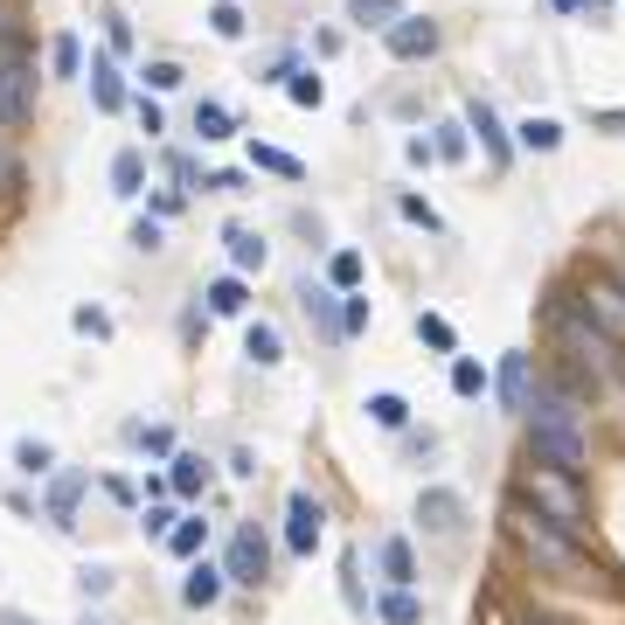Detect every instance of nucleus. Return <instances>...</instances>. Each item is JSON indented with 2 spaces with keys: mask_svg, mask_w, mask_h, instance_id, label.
Instances as JSON below:
<instances>
[{
  "mask_svg": "<svg viewBox=\"0 0 625 625\" xmlns=\"http://www.w3.org/2000/svg\"><path fill=\"white\" fill-rule=\"evenodd\" d=\"M167 486L181 493V501H202V486H208V459H202V452H174Z\"/></svg>",
  "mask_w": 625,
  "mask_h": 625,
  "instance_id": "18",
  "label": "nucleus"
},
{
  "mask_svg": "<svg viewBox=\"0 0 625 625\" xmlns=\"http://www.w3.org/2000/svg\"><path fill=\"white\" fill-rule=\"evenodd\" d=\"M133 244H140V250H161V223L140 216V223H133Z\"/></svg>",
  "mask_w": 625,
  "mask_h": 625,
  "instance_id": "45",
  "label": "nucleus"
},
{
  "mask_svg": "<svg viewBox=\"0 0 625 625\" xmlns=\"http://www.w3.org/2000/svg\"><path fill=\"white\" fill-rule=\"evenodd\" d=\"M112 188L119 195H140L146 188V153H133V146L119 153V161H112Z\"/></svg>",
  "mask_w": 625,
  "mask_h": 625,
  "instance_id": "25",
  "label": "nucleus"
},
{
  "mask_svg": "<svg viewBox=\"0 0 625 625\" xmlns=\"http://www.w3.org/2000/svg\"><path fill=\"white\" fill-rule=\"evenodd\" d=\"M334 299H341V293H327V285H306V312L320 320L327 341H341V306H334Z\"/></svg>",
  "mask_w": 625,
  "mask_h": 625,
  "instance_id": "23",
  "label": "nucleus"
},
{
  "mask_svg": "<svg viewBox=\"0 0 625 625\" xmlns=\"http://www.w3.org/2000/svg\"><path fill=\"white\" fill-rule=\"evenodd\" d=\"M49 459H57V452H49L42 438H21V445H14V465H21V473H49Z\"/></svg>",
  "mask_w": 625,
  "mask_h": 625,
  "instance_id": "36",
  "label": "nucleus"
},
{
  "mask_svg": "<svg viewBox=\"0 0 625 625\" xmlns=\"http://www.w3.org/2000/svg\"><path fill=\"white\" fill-rule=\"evenodd\" d=\"M376 618H382V625H424V605L410 597V584H389L382 605H376Z\"/></svg>",
  "mask_w": 625,
  "mask_h": 625,
  "instance_id": "20",
  "label": "nucleus"
},
{
  "mask_svg": "<svg viewBox=\"0 0 625 625\" xmlns=\"http://www.w3.org/2000/svg\"><path fill=\"white\" fill-rule=\"evenodd\" d=\"M521 501H535L542 514L556 521V529L570 535H584L591 529V508H584V493H577V473H563V465H529V480H521Z\"/></svg>",
  "mask_w": 625,
  "mask_h": 625,
  "instance_id": "3",
  "label": "nucleus"
},
{
  "mask_svg": "<svg viewBox=\"0 0 625 625\" xmlns=\"http://www.w3.org/2000/svg\"><path fill=\"white\" fill-rule=\"evenodd\" d=\"M556 334H563V348L577 355V361H584V369H591L597 382H618V376H625V361H618L625 348L612 341L605 327H591V320H584V306H577V312L563 306V312H556Z\"/></svg>",
  "mask_w": 625,
  "mask_h": 625,
  "instance_id": "4",
  "label": "nucleus"
},
{
  "mask_svg": "<svg viewBox=\"0 0 625 625\" xmlns=\"http://www.w3.org/2000/svg\"><path fill=\"white\" fill-rule=\"evenodd\" d=\"M250 167L285 174V181H306V161H293V153H278V146H250Z\"/></svg>",
  "mask_w": 625,
  "mask_h": 625,
  "instance_id": "31",
  "label": "nucleus"
},
{
  "mask_svg": "<svg viewBox=\"0 0 625 625\" xmlns=\"http://www.w3.org/2000/svg\"><path fill=\"white\" fill-rule=\"evenodd\" d=\"M84 486H91V473H63L57 486H49V521H57V529H76V501H84Z\"/></svg>",
  "mask_w": 625,
  "mask_h": 625,
  "instance_id": "17",
  "label": "nucleus"
},
{
  "mask_svg": "<svg viewBox=\"0 0 625 625\" xmlns=\"http://www.w3.org/2000/svg\"><path fill=\"white\" fill-rule=\"evenodd\" d=\"M376 563H382V577H389V584H417V556H410V542H403V535H389L382 550H376Z\"/></svg>",
  "mask_w": 625,
  "mask_h": 625,
  "instance_id": "21",
  "label": "nucleus"
},
{
  "mask_svg": "<svg viewBox=\"0 0 625 625\" xmlns=\"http://www.w3.org/2000/svg\"><path fill=\"white\" fill-rule=\"evenodd\" d=\"M208 29H216L223 42H237L244 35V8H237V0H216V8H208Z\"/></svg>",
  "mask_w": 625,
  "mask_h": 625,
  "instance_id": "35",
  "label": "nucleus"
},
{
  "mask_svg": "<svg viewBox=\"0 0 625 625\" xmlns=\"http://www.w3.org/2000/svg\"><path fill=\"white\" fill-rule=\"evenodd\" d=\"M49 70H57V76H76V70H84V49H76V35H57V42H49Z\"/></svg>",
  "mask_w": 625,
  "mask_h": 625,
  "instance_id": "34",
  "label": "nucleus"
},
{
  "mask_svg": "<svg viewBox=\"0 0 625 625\" xmlns=\"http://www.w3.org/2000/svg\"><path fill=\"white\" fill-rule=\"evenodd\" d=\"M361 271H369V265H361V250H334L327 285H334V293H355V285H361Z\"/></svg>",
  "mask_w": 625,
  "mask_h": 625,
  "instance_id": "29",
  "label": "nucleus"
},
{
  "mask_svg": "<svg viewBox=\"0 0 625 625\" xmlns=\"http://www.w3.org/2000/svg\"><path fill=\"white\" fill-rule=\"evenodd\" d=\"M417 341H431L438 355H452L459 334H452V320H438V312H417Z\"/></svg>",
  "mask_w": 625,
  "mask_h": 625,
  "instance_id": "33",
  "label": "nucleus"
},
{
  "mask_svg": "<svg viewBox=\"0 0 625 625\" xmlns=\"http://www.w3.org/2000/svg\"><path fill=\"white\" fill-rule=\"evenodd\" d=\"M521 146H529V153H556L563 146V125L556 119H521Z\"/></svg>",
  "mask_w": 625,
  "mask_h": 625,
  "instance_id": "28",
  "label": "nucleus"
},
{
  "mask_svg": "<svg viewBox=\"0 0 625 625\" xmlns=\"http://www.w3.org/2000/svg\"><path fill=\"white\" fill-rule=\"evenodd\" d=\"M285 98H293L299 112H320V104H327V84H320L312 70H285Z\"/></svg>",
  "mask_w": 625,
  "mask_h": 625,
  "instance_id": "24",
  "label": "nucleus"
},
{
  "mask_svg": "<svg viewBox=\"0 0 625 625\" xmlns=\"http://www.w3.org/2000/svg\"><path fill=\"white\" fill-rule=\"evenodd\" d=\"M76 625H112V618H76Z\"/></svg>",
  "mask_w": 625,
  "mask_h": 625,
  "instance_id": "49",
  "label": "nucleus"
},
{
  "mask_svg": "<svg viewBox=\"0 0 625 625\" xmlns=\"http://www.w3.org/2000/svg\"><path fill=\"white\" fill-rule=\"evenodd\" d=\"M521 417H529V452H535L542 465H563V473H584V465H591V438H584L577 397L550 389V397H535Z\"/></svg>",
  "mask_w": 625,
  "mask_h": 625,
  "instance_id": "1",
  "label": "nucleus"
},
{
  "mask_svg": "<svg viewBox=\"0 0 625 625\" xmlns=\"http://www.w3.org/2000/svg\"><path fill=\"white\" fill-rule=\"evenodd\" d=\"M104 35H112V49L133 42V29H125V14H104Z\"/></svg>",
  "mask_w": 625,
  "mask_h": 625,
  "instance_id": "46",
  "label": "nucleus"
},
{
  "mask_svg": "<svg viewBox=\"0 0 625 625\" xmlns=\"http://www.w3.org/2000/svg\"><path fill=\"white\" fill-rule=\"evenodd\" d=\"M508 535L521 542V556H529V563H542V570H556V577H584V570H591V556H584V535L556 529V521L542 514L535 501H514V508H508Z\"/></svg>",
  "mask_w": 625,
  "mask_h": 625,
  "instance_id": "2",
  "label": "nucleus"
},
{
  "mask_svg": "<svg viewBox=\"0 0 625 625\" xmlns=\"http://www.w3.org/2000/svg\"><path fill=\"white\" fill-rule=\"evenodd\" d=\"M8 35H14V14H8V8H0V42H8Z\"/></svg>",
  "mask_w": 625,
  "mask_h": 625,
  "instance_id": "48",
  "label": "nucleus"
},
{
  "mask_svg": "<svg viewBox=\"0 0 625 625\" xmlns=\"http://www.w3.org/2000/svg\"><path fill=\"white\" fill-rule=\"evenodd\" d=\"M265 570H271V550H265V535H257V521H244V529L229 535L223 577H229V584H244V591H257V584H265Z\"/></svg>",
  "mask_w": 625,
  "mask_h": 625,
  "instance_id": "5",
  "label": "nucleus"
},
{
  "mask_svg": "<svg viewBox=\"0 0 625 625\" xmlns=\"http://www.w3.org/2000/svg\"><path fill=\"white\" fill-rule=\"evenodd\" d=\"M202 535H208V521L188 514V521H174V529H167V550L174 556H202Z\"/></svg>",
  "mask_w": 625,
  "mask_h": 625,
  "instance_id": "32",
  "label": "nucleus"
},
{
  "mask_svg": "<svg viewBox=\"0 0 625 625\" xmlns=\"http://www.w3.org/2000/svg\"><path fill=\"white\" fill-rule=\"evenodd\" d=\"M431 153H438V161H465V125H438Z\"/></svg>",
  "mask_w": 625,
  "mask_h": 625,
  "instance_id": "37",
  "label": "nucleus"
},
{
  "mask_svg": "<svg viewBox=\"0 0 625 625\" xmlns=\"http://www.w3.org/2000/svg\"><path fill=\"white\" fill-rule=\"evenodd\" d=\"M140 76H146V91H174L181 84V63H146Z\"/></svg>",
  "mask_w": 625,
  "mask_h": 625,
  "instance_id": "40",
  "label": "nucleus"
},
{
  "mask_svg": "<svg viewBox=\"0 0 625 625\" xmlns=\"http://www.w3.org/2000/svg\"><path fill=\"white\" fill-rule=\"evenodd\" d=\"M397 14H403V0H348V21H361V29H389Z\"/></svg>",
  "mask_w": 625,
  "mask_h": 625,
  "instance_id": "27",
  "label": "nucleus"
},
{
  "mask_svg": "<svg viewBox=\"0 0 625 625\" xmlns=\"http://www.w3.org/2000/svg\"><path fill=\"white\" fill-rule=\"evenodd\" d=\"M29 119H35V70L0 63V125H29Z\"/></svg>",
  "mask_w": 625,
  "mask_h": 625,
  "instance_id": "9",
  "label": "nucleus"
},
{
  "mask_svg": "<svg viewBox=\"0 0 625 625\" xmlns=\"http://www.w3.org/2000/svg\"><path fill=\"white\" fill-rule=\"evenodd\" d=\"M320 535H327V508L312 501V493H293V501H285V550L312 556V550H320Z\"/></svg>",
  "mask_w": 625,
  "mask_h": 625,
  "instance_id": "6",
  "label": "nucleus"
},
{
  "mask_svg": "<svg viewBox=\"0 0 625 625\" xmlns=\"http://www.w3.org/2000/svg\"><path fill=\"white\" fill-rule=\"evenodd\" d=\"M21 181V167H14V146H8V133H0V195H8Z\"/></svg>",
  "mask_w": 625,
  "mask_h": 625,
  "instance_id": "44",
  "label": "nucleus"
},
{
  "mask_svg": "<svg viewBox=\"0 0 625 625\" xmlns=\"http://www.w3.org/2000/svg\"><path fill=\"white\" fill-rule=\"evenodd\" d=\"M452 389H459V397H486V389H493V376L480 369L473 355H459V361H452Z\"/></svg>",
  "mask_w": 625,
  "mask_h": 625,
  "instance_id": "30",
  "label": "nucleus"
},
{
  "mask_svg": "<svg viewBox=\"0 0 625 625\" xmlns=\"http://www.w3.org/2000/svg\"><path fill=\"white\" fill-rule=\"evenodd\" d=\"M397 208H403V223H424V229H438V208H431L424 195H403Z\"/></svg>",
  "mask_w": 625,
  "mask_h": 625,
  "instance_id": "41",
  "label": "nucleus"
},
{
  "mask_svg": "<svg viewBox=\"0 0 625 625\" xmlns=\"http://www.w3.org/2000/svg\"><path fill=\"white\" fill-rule=\"evenodd\" d=\"M244 355L257 361V369H278V361H285L278 327H271V320H250V327H244Z\"/></svg>",
  "mask_w": 625,
  "mask_h": 625,
  "instance_id": "19",
  "label": "nucleus"
},
{
  "mask_svg": "<svg viewBox=\"0 0 625 625\" xmlns=\"http://www.w3.org/2000/svg\"><path fill=\"white\" fill-rule=\"evenodd\" d=\"M174 521H181L174 508H146V521H140V529H146V535H161V542H167V529H174Z\"/></svg>",
  "mask_w": 625,
  "mask_h": 625,
  "instance_id": "43",
  "label": "nucleus"
},
{
  "mask_svg": "<svg viewBox=\"0 0 625 625\" xmlns=\"http://www.w3.org/2000/svg\"><path fill=\"white\" fill-rule=\"evenodd\" d=\"M417 521H424V535L459 542V529H465V501H459L452 486H424V493H417Z\"/></svg>",
  "mask_w": 625,
  "mask_h": 625,
  "instance_id": "8",
  "label": "nucleus"
},
{
  "mask_svg": "<svg viewBox=\"0 0 625 625\" xmlns=\"http://www.w3.org/2000/svg\"><path fill=\"white\" fill-rule=\"evenodd\" d=\"M577 306H584V320H591V327H605V334H612V341L625 348V293H618V285H612V278H591Z\"/></svg>",
  "mask_w": 625,
  "mask_h": 625,
  "instance_id": "10",
  "label": "nucleus"
},
{
  "mask_svg": "<svg viewBox=\"0 0 625 625\" xmlns=\"http://www.w3.org/2000/svg\"><path fill=\"white\" fill-rule=\"evenodd\" d=\"M465 133H480V146H486V161L493 167H508V133H501V119H493V104H473V112H465Z\"/></svg>",
  "mask_w": 625,
  "mask_h": 625,
  "instance_id": "14",
  "label": "nucleus"
},
{
  "mask_svg": "<svg viewBox=\"0 0 625 625\" xmlns=\"http://www.w3.org/2000/svg\"><path fill=\"white\" fill-rule=\"evenodd\" d=\"M223 244H229V265H237L244 278H250V271H265V257H271L265 237H257L250 223H229V229H223Z\"/></svg>",
  "mask_w": 625,
  "mask_h": 625,
  "instance_id": "12",
  "label": "nucleus"
},
{
  "mask_svg": "<svg viewBox=\"0 0 625 625\" xmlns=\"http://www.w3.org/2000/svg\"><path fill=\"white\" fill-rule=\"evenodd\" d=\"M361 327H369V299H341V341H348V334H361Z\"/></svg>",
  "mask_w": 625,
  "mask_h": 625,
  "instance_id": "39",
  "label": "nucleus"
},
{
  "mask_svg": "<svg viewBox=\"0 0 625 625\" xmlns=\"http://www.w3.org/2000/svg\"><path fill=\"white\" fill-rule=\"evenodd\" d=\"M195 133H202V146H216V140H229V133H237V119H229V104H216V98H202V104H195Z\"/></svg>",
  "mask_w": 625,
  "mask_h": 625,
  "instance_id": "22",
  "label": "nucleus"
},
{
  "mask_svg": "<svg viewBox=\"0 0 625 625\" xmlns=\"http://www.w3.org/2000/svg\"><path fill=\"white\" fill-rule=\"evenodd\" d=\"M223 584H229V577H223L216 563H195L188 577H181V605H195V612H208V605H223Z\"/></svg>",
  "mask_w": 625,
  "mask_h": 625,
  "instance_id": "13",
  "label": "nucleus"
},
{
  "mask_svg": "<svg viewBox=\"0 0 625 625\" xmlns=\"http://www.w3.org/2000/svg\"><path fill=\"white\" fill-rule=\"evenodd\" d=\"M382 35H389V57L397 63H424V57H438V42H445L438 21H424V14H397Z\"/></svg>",
  "mask_w": 625,
  "mask_h": 625,
  "instance_id": "7",
  "label": "nucleus"
},
{
  "mask_svg": "<svg viewBox=\"0 0 625 625\" xmlns=\"http://www.w3.org/2000/svg\"><path fill=\"white\" fill-rule=\"evenodd\" d=\"M550 8H556V14H584V0H550Z\"/></svg>",
  "mask_w": 625,
  "mask_h": 625,
  "instance_id": "47",
  "label": "nucleus"
},
{
  "mask_svg": "<svg viewBox=\"0 0 625 625\" xmlns=\"http://www.w3.org/2000/svg\"><path fill=\"white\" fill-rule=\"evenodd\" d=\"M76 334H91V341H104V334H112V320H104L98 306H76Z\"/></svg>",
  "mask_w": 625,
  "mask_h": 625,
  "instance_id": "42",
  "label": "nucleus"
},
{
  "mask_svg": "<svg viewBox=\"0 0 625 625\" xmlns=\"http://www.w3.org/2000/svg\"><path fill=\"white\" fill-rule=\"evenodd\" d=\"M91 98H98V112H119L125 104V76H119V63L104 57V49L91 57Z\"/></svg>",
  "mask_w": 625,
  "mask_h": 625,
  "instance_id": "16",
  "label": "nucleus"
},
{
  "mask_svg": "<svg viewBox=\"0 0 625 625\" xmlns=\"http://www.w3.org/2000/svg\"><path fill=\"white\" fill-rule=\"evenodd\" d=\"M535 397H542L535 361H529V355H508V361H501V403H508V410H529Z\"/></svg>",
  "mask_w": 625,
  "mask_h": 625,
  "instance_id": "11",
  "label": "nucleus"
},
{
  "mask_svg": "<svg viewBox=\"0 0 625 625\" xmlns=\"http://www.w3.org/2000/svg\"><path fill=\"white\" fill-rule=\"evenodd\" d=\"M76 591H84V597H104V591H112V570H104V563H84V570H76Z\"/></svg>",
  "mask_w": 625,
  "mask_h": 625,
  "instance_id": "38",
  "label": "nucleus"
},
{
  "mask_svg": "<svg viewBox=\"0 0 625 625\" xmlns=\"http://www.w3.org/2000/svg\"><path fill=\"white\" fill-rule=\"evenodd\" d=\"M369 417H376L382 431H403V424H410V403L397 397V389H376V397H369Z\"/></svg>",
  "mask_w": 625,
  "mask_h": 625,
  "instance_id": "26",
  "label": "nucleus"
},
{
  "mask_svg": "<svg viewBox=\"0 0 625 625\" xmlns=\"http://www.w3.org/2000/svg\"><path fill=\"white\" fill-rule=\"evenodd\" d=\"M202 299H208V312H216V320H237V312L250 306V293H244V271L208 278V285H202Z\"/></svg>",
  "mask_w": 625,
  "mask_h": 625,
  "instance_id": "15",
  "label": "nucleus"
}]
</instances>
